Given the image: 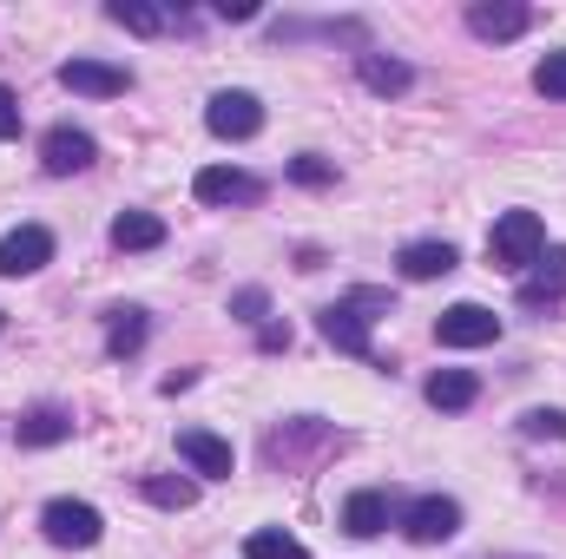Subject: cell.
I'll return each mask as SVG.
<instances>
[{"label":"cell","instance_id":"1","mask_svg":"<svg viewBox=\"0 0 566 559\" xmlns=\"http://www.w3.org/2000/svg\"><path fill=\"white\" fill-rule=\"evenodd\" d=\"M382 309H389V289H369V283H363V289L336 296V303L316 316V329H323L343 356H369V323H376Z\"/></svg>","mask_w":566,"mask_h":559},{"label":"cell","instance_id":"2","mask_svg":"<svg viewBox=\"0 0 566 559\" xmlns=\"http://www.w3.org/2000/svg\"><path fill=\"white\" fill-rule=\"evenodd\" d=\"M541 251H547V224H541L534 211H501V218H494V231H488V257H494L501 271H527Z\"/></svg>","mask_w":566,"mask_h":559},{"label":"cell","instance_id":"3","mask_svg":"<svg viewBox=\"0 0 566 559\" xmlns=\"http://www.w3.org/2000/svg\"><path fill=\"white\" fill-rule=\"evenodd\" d=\"M434 342L441 349H488V342H501V316L488 303H454L434 316Z\"/></svg>","mask_w":566,"mask_h":559},{"label":"cell","instance_id":"4","mask_svg":"<svg viewBox=\"0 0 566 559\" xmlns=\"http://www.w3.org/2000/svg\"><path fill=\"white\" fill-rule=\"evenodd\" d=\"M40 527H46V540L53 547H99V507H86V500H46V514H40Z\"/></svg>","mask_w":566,"mask_h":559},{"label":"cell","instance_id":"5","mask_svg":"<svg viewBox=\"0 0 566 559\" xmlns=\"http://www.w3.org/2000/svg\"><path fill=\"white\" fill-rule=\"evenodd\" d=\"M402 534H409L416 547H441V540L461 534V507H454L448 494H422V500L402 514Z\"/></svg>","mask_w":566,"mask_h":559},{"label":"cell","instance_id":"6","mask_svg":"<svg viewBox=\"0 0 566 559\" xmlns=\"http://www.w3.org/2000/svg\"><path fill=\"white\" fill-rule=\"evenodd\" d=\"M60 86L66 93H86V99H119V93H133V73L113 66V60H66L60 66Z\"/></svg>","mask_w":566,"mask_h":559},{"label":"cell","instance_id":"7","mask_svg":"<svg viewBox=\"0 0 566 559\" xmlns=\"http://www.w3.org/2000/svg\"><path fill=\"white\" fill-rule=\"evenodd\" d=\"M205 126H211L218 139H258V126H264V106H258V93H211V106H205Z\"/></svg>","mask_w":566,"mask_h":559},{"label":"cell","instance_id":"8","mask_svg":"<svg viewBox=\"0 0 566 559\" xmlns=\"http://www.w3.org/2000/svg\"><path fill=\"white\" fill-rule=\"evenodd\" d=\"M99 158V145H93V133H80V126H53L46 139H40V165L53 171V178H73V171H86Z\"/></svg>","mask_w":566,"mask_h":559},{"label":"cell","instance_id":"9","mask_svg":"<svg viewBox=\"0 0 566 559\" xmlns=\"http://www.w3.org/2000/svg\"><path fill=\"white\" fill-rule=\"evenodd\" d=\"M191 191H198V204H258L264 198V178L231 171V165H211V171L191 178Z\"/></svg>","mask_w":566,"mask_h":559},{"label":"cell","instance_id":"10","mask_svg":"<svg viewBox=\"0 0 566 559\" xmlns=\"http://www.w3.org/2000/svg\"><path fill=\"white\" fill-rule=\"evenodd\" d=\"M46 257H53V231H40V224H20L0 238V277H33Z\"/></svg>","mask_w":566,"mask_h":559},{"label":"cell","instance_id":"11","mask_svg":"<svg viewBox=\"0 0 566 559\" xmlns=\"http://www.w3.org/2000/svg\"><path fill=\"white\" fill-rule=\"evenodd\" d=\"M389 520H396V500H389L382 487H356V494L343 500V534H356V540H376Z\"/></svg>","mask_w":566,"mask_h":559},{"label":"cell","instance_id":"12","mask_svg":"<svg viewBox=\"0 0 566 559\" xmlns=\"http://www.w3.org/2000/svg\"><path fill=\"white\" fill-rule=\"evenodd\" d=\"M178 454L198 467V474H211V481H231V441H218V434H205V428H178Z\"/></svg>","mask_w":566,"mask_h":559},{"label":"cell","instance_id":"13","mask_svg":"<svg viewBox=\"0 0 566 559\" xmlns=\"http://www.w3.org/2000/svg\"><path fill=\"white\" fill-rule=\"evenodd\" d=\"M566 296V251H541L534 277H521V309H547Z\"/></svg>","mask_w":566,"mask_h":559},{"label":"cell","instance_id":"14","mask_svg":"<svg viewBox=\"0 0 566 559\" xmlns=\"http://www.w3.org/2000/svg\"><path fill=\"white\" fill-rule=\"evenodd\" d=\"M468 27H474V40H521L527 27H534V7H468Z\"/></svg>","mask_w":566,"mask_h":559},{"label":"cell","instance_id":"15","mask_svg":"<svg viewBox=\"0 0 566 559\" xmlns=\"http://www.w3.org/2000/svg\"><path fill=\"white\" fill-rule=\"evenodd\" d=\"M461 257H454V244L448 238H422V244H409L402 251V277L409 283H434V277H448Z\"/></svg>","mask_w":566,"mask_h":559},{"label":"cell","instance_id":"16","mask_svg":"<svg viewBox=\"0 0 566 559\" xmlns=\"http://www.w3.org/2000/svg\"><path fill=\"white\" fill-rule=\"evenodd\" d=\"M474 395H481V382H474L468 369H434V376H428V409H441V415L474 409Z\"/></svg>","mask_w":566,"mask_h":559},{"label":"cell","instance_id":"17","mask_svg":"<svg viewBox=\"0 0 566 559\" xmlns=\"http://www.w3.org/2000/svg\"><path fill=\"white\" fill-rule=\"evenodd\" d=\"M113 244H119V251H158V244H165V218H151V211H119V218H113Z\"/></svg>","mask_w":566,"mask_h":559},{"label":"cell","instance_id":"18","mask_svg":"<svg viewBox=\"0 0 566 559\" xmlns=\"http://www.w3.org/2000/svg\"><path fill=\"white\" fill-rule=\"evenodd\" d=\"M66 434H73V415L66 409H27L20 415V447H53Z\"/></svg>","mask_w":566,"mask_h":559},{"label":"cell","instance_id":"19","mask_svg":"<svg viewBox=\"0 0 566 559\" xmlns=\"http://www.w3.org/2000/svg\"><path fill=\"white\" fill-rule=\"evenodd\" d=\"M409 80H416V73H409L402 60H389V53H363V86H369V93L389 99V93H409Z\"/></svg>","mask_w":566,"mask_h":559},{"label":"cell","instance_id":"20","mask_svg":"<svg viewBox=\"0 0 566 559\" xmlns=\"http://www.w3.org/2000/svg\"><path fill=\"white\" fill-rule=\"evenodd\" d=\"M106 349L113 356H139L145 349V309H113L106 316Z\"/></svg>","mask_w":566,"mask_h":559},{"label":"cell","instance_id":"21","mask_svg":"<svg viewBox=\"0 0 566 559\" xmlns=\"http://www.w3.org/2000/svg\"><path fill=\"white\" fill-rule=\"evenodd\" d=\"M145 494H151V507H165V514H185V507L198 500V481H178V474H151V481H145Z\"/></svg>","mask_w":566,"mask_h":559},{"label":"cell","instance_id":"22","mask_svg":"<svg viewBox=\"0 0 566 559\" xmlns=\"http://www.w3.org/2000/svg\"><path fill=\"white\" fill-rule=\"evenodd\" d=\"M244 559H310L290 534H277V527H264V534H251L244 540Z\"/></svg>","mask_w":566,"mask_h":559},{"label":"cell","instance_id":"23","mask_svg":"<svg viewBox=\"0 0 566 559\" xmlns=\"http://www.w3.org/2000/svg\"><path fill=\"white\" fill-rule=\"evenodd\" d=\"M106 13H113L119 27H133V33H165V13H158V7H139V0H113Z\"/></svg>","mask_w":566,"mask_h":559},{"label":"cell","instance_id":"24","mask_svg":"<svg viewBox=\"0 0 566 559\" xmlns=\"http://www.w3.org/2000/svg\"><path fill=\"white\" fill-rule=\"evenodd\" d=\"M534 93H547V99H566V53H547V60L534 66Z\"/></svg>","mask_w":566,"mask_h":559},{"label":"cell","instance_id":"25","mask_svg":"<svg viewBox=\"0 0 566 559\" xmlns=\"http://www.w3.org/2000/svg\"><path fill=\"white\" fill-rule=\"evenodd\" d=\"M521 428H527L534 441H541V434H547V441H560V434H566V415H560V409H527V415H521Z\"/></svg>","mask_w":566,"mask_h":559},{"label":"cell","instance_id":"26","mask_svg":"<svg viewBox=\"0 0 566 559\" xmlns=\"http://www.w3.org/2000/svg\"><path fill=\"white\" fill-rule=\"evenodd\" d=\"M264 309H271L264 289H238V296H231V316H238V323H264Z\"/></svg>","mask_w":566,"mask_h":559},{"label":"cell","instance_id":"27","mask_svg":"<svg viewBox=\"0 0 566 559\" xmlns=\"http://www.w3.org/2000/svg\"><path fill=\"white\" fill-rule=\"evenodd\" d=\"M290 178H296V184H329L336 165H323V158H290Z\"/></svg>","mask_w":566,"mask_h":559},{"label":"cell","instance_id":"28","mask_svg":"<svg viewBox=\"0 0 566 559\" xmlns=\"http://www.w3.org/2000/svg\"><path fill=\"white\" fill-rule=\"evenodd\" d=\"M0 139H20V99L0 86Z\"/></svg>","mask_w":566,"mask_h":559},{"label":"cell","instance_id":"29","mask_svg":"<svg viewBox=\"0 0 566 559\" xmlns=\"http://www.w3.org/2000/svg\"><path fill=\"white\" fill-rule=\"evenodd\" d=\"M0 329H7V316H0Z\"/></svg>","mask_w":566,"mask_h":559}]
</instances>
